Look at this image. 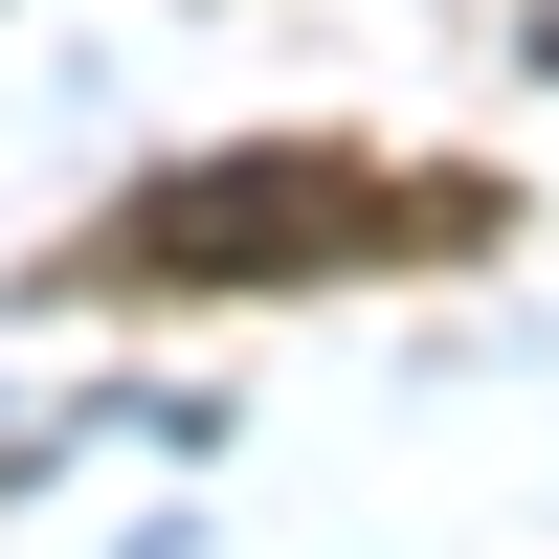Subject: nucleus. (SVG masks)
Segmentation results:
<instances>
[{"label":"nucleus","instance_id":"obj_1","mask_svg":"<svg viewBox=\"0 0 559 559\" xmlns=\"http://www.w3.org/2000/svg\"><path fill=\"white\" fill-rule=\"evenodd\" d=\"M471 179H336V157H292V179H157V202H134V247L112 269H157V292H202V269H313V247H471Z\"/></svg>","mask_w":559,"mask_h":559}]
</instances>
